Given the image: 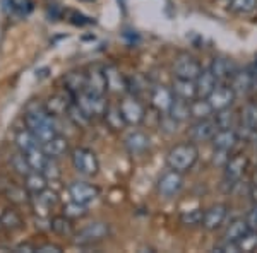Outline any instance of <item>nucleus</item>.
Returning <instances> with one entry per match:
<instances>
[{
  "label": "nucleus",
  "mask_w": 257,
  "mask_h": 253,
  "mask_svg": "<svg viewBox=\"0 0 257 253\" xmlns=\"http://www.w3.org/2000/svg\"><path fill=\"white\" fill-rule=\"evenodd\" d=\"M151 140L149 137L141 130H131L128 134L123 137V146H125L127 152L131 156H143L149 151V146H151Z\"/></svg>",
  "instance_id": "15"
},
{
  "label": "nucleus",
  "mask_w": 257,
  "mask_h": 253,
  "mask_svg": "<svg viewBox=\"0 0 257 253\" xmlns=\"http://www.w3.org/2000/svg\"><path fill=\"white\" fill-rule=\"evenodd\" d=\"M0 193L11 202L12 205H30L31 204V193L26 190L24 185H19L9 178H0Z\"/></svg>",
  "instance_id": "7"
},
{
  "label": "nucleus",
  "mask_w": 257,
  "mask_h": 253,
  "mask_svg": "<svg viewBox=\"0 0 257 253\" xmlns=\"http://www.w3.org/2000/svg\"><path fill=\"white\" fill-rule=\"evenodd\" d=\"M149 99H151V106L155 108L158 113L163 115L170 111L173 99H175V94H173L172 88H167V86H155V88L151 89Z\"/></svg>",
  "instance_id": "16"
},
{
  "label": "nucleus",
  "mask_w": 257,
  "mask_h": 253,
  "mask_svg": "<svg viewBox=\"0 0 257 253\" xmlns=\"http://www.w3.org/2000/svg\"><path fill=\"white\" fill-rule=\"evenodd\" d=\"M41 147H43V151L47 152L48 157H55V159H59L65 154V152L69 151V140L67 137L57 134L53 139H50L48 142L41 144Z\"/></svg>",
  "instance_id": "25"
},
{
  "label": "nucleus",
  "mask_w": 257,
  "mask_h": 253,
  "mask_svg": "<svg viewBox=\"0 0 257 253\" xmlns=\"http://www.w3.org/2000/svg\"><path fill=\"white\" fill-rule=\"evenodd\" d=\"M202 215H204V210L202 209L184 210V212L180 214V222L187 227H197L202 224Z\"/></svg>",
  "instance_id": "43"
},
{
  "label": "nucleus",
  "mask_w": 257,
  "mask_h": 253,
  "mask_svg": "<svg viewBox=\"0 0 257 253\" xmlns=\"http://www.w3.org/2000/svg\"><path fill=\"white\" fill-rule=\"evenodd\" d=\"M14 142H16V147H18V151H21L23 154H28L31 149L41 146L40 140L36 139V135L33 134V132L28 127L26 128H21V130L16 132Z\"/></svg>",
  "instance_id": "24"
},
{
  "label": "nucleus",
  "mask_w": 257,
  "mask_h": 253,
  "mask_svg": "<svg viewBox=\"0 0 257 253\" xmlns=\"http://www.w3.org/2000/svg\"><path fill=\"white\" fill-rule=\"evenodd\" d=\"M250 130L257 132V103L255 101H248L247 105H243L242 111H240V123Z\"/></svg>",
  "instance_id": "36"
},
{
  "label": "nucleus",
  "mask_w": 257,
  "mask_h": 253,
  "mask_svg": "<svg viewBox=\"0 0 257 253\" xmlns=\"http://www.w3.org/2000/svg\"><path fill=\"white\" fill-rule=\"evenodd\" d=\"M245 221L248 224V227L250 229H257V205H254V209L250 210V212L247 214Z\"/></svg>",
  "instance_id": "50"
},
{
  "label": "nucleus",
  "mask_w": 257,
  "mask_h": 253,
  "mask_svg": "<svg viewBox=\"0 0 257 253\" xmlns=\"http://www.w3.org/2000/svg\"><path fill=\"white\" fill-rule=\"evenodd\" d=\"M48 227L59 236H72L74 233H76V229H74V219H70L64 214L50 217L48 219Z\"/></svg>",
  "instance_id": "26"
},
{
  "label": "nucleus",
  "mask_w": 257,
  "mask_h": 253,
  "mask_svg": "<svg viewBox=\"0 0 257 253\" xmlns=\"http://www.w3.org/2000/svg\"><path fill=\"white\" fill-rule=\"evenodd\" d=\"M0 227L7 231H19L24 227V221L23 215H21L18 210L12 209V207H6L0 212Z\"/></svg>",
  "instance_id": "23"
},
{
  "label": "nucleus",
  "mask_w": 257,
  "mask_h": 253,
  "mask_svg": "<svg viewBox=\"0 0 257 253\" xmlns=\"http://www.w3.org/2000/svg\"><path fill=\"white\" fill-rule=\"evenodd\" d=\"M231 157V151H221V149H214V157H213V164L219 166V168H225V164L228 163V159Z\"/></svg>",
  "instance_id": "46"
},
{
  "label": "nucleus",
  "mask_w": 257,
  "mask_h": 253,
  "mask_svg": "<svg viewBox=\"0 0 257 253\" xmlns=\"http://www.w3.org/2000/svg\"><path fill=\"white\" fill-rule=\"evenodd\" d=\"M201 64L196 57L189 55V53H180L173 62V74L175 77L180 79H190V81H196L197 76L201 74Z\"/></svg>",
  "instance_id": "8"
},
{
  "label": "nucleus",
  "mask_w": 257,
  "mask_h": 253,
  "mask_svg": "<svg viewBox=\"0 0 257 253\" xmlns=\"http://www.w3.org/2000/svg\"><path fill=\"white\" fill-rule=\"evenodd\" d=\"M65 117H67L70 122L74 123V125L79 127V128H88L91 125V122H93V120H91L88 115L82 111V108L77 105L74 99L69 103V108H67V113H65Z\"/></svg>",
  "instance_id": "32"
},
{
  "label": "nucleus",
  "mask_w": 257,
  "mask_h": 253,
  "mask_svg": "<svg viewBox=\"0 0 257 253\" xmlns=\"http://www.w3.org/2000/svg\"><path fill=\"white\" fill-rule=\"evenodd\" d=\"M72 101V98H65V96H60V94H55V96H50L47 103H43L45 108L48 110L50 115L53 117H64L67 113V108H69V103Z\"/></svg>",
  "instance_id": "33"
},
{
  "label": "nucleus",
  "mask_w": 257,
  "mask_h": 253,
  "mask_svg": "<svg viewBox=\"0 0 257 253\" xmlns=\"http://www.w3.org/2000/svg\"><path fill=\"white\" fill-rule=\"evenodd\" d=\"M250 200L254 202V205H257V183H254V186L250 188Z\"/></svg>",
  "instance_id": "52"
},
{
  "label": "nucleus",
  "mask_w": 257,
  "mask_h": 253,
  "mask_svg": "<svg viewBox=\"0 0 257 253\" xmlns=\"http://www.w3.org/2000/svg\"><path fill=\"white\" fill-rule=\"evenodd\" d=\"M103 120L106 122V125H108L110 130H113V132H122L123 128L127 127L125 120H123L122 113H120L118 105L117 106H110L108 105V108H106V111H105V115H103Z\"/></svg>",
  "instance_id": "35"
},
{
  "label": "nucleus",
  "mask_w": 257,
  "mask_h": 253,
  "mask_svg": "<svg viewBox=\"0 0 257 253\" xmlns=\"http://www.w3.org/2000/svg\"><path fill=\"white\" fill-rule=\"evenodd\" d=\"M214 110L209 105L208 98H196L190 101V118L194 120H206L213 118Z\"/></svg>",
  "instance_id": "29"
},
{
  "label": "nucleus",
  "mask_w": 257,
  "mask_h": 253,
  "mask_svg": "<svg viewBox=\"0 0 257 253\" xmlns=\"http://www.w3.org/2000/svg\"><path fill=\"white\" fill-rule=\"evenodd\" d=\"M6 6L9 12L18 16V18H28L35 9L33 0H6Z\"/></svg>",
  "instance_id": "38"
},
{
  "label": "nucleus",
  "mask_w": 257,
  "mask_h": 253,
  "mask_svg": "<svg viewBox=\"0 0 257 253\" xmlns=\"http://www.w3.org/2000/svg\"><path fill=\"white\" fill-rule=\"evenodd\" d=\"M88 2H89V0H88Z\"/></svg>",
  "instance_id": "54"
},
{
  "label": "nucleus",
  "mask_w": 257,
  "mask_h": 253,
  "mask_svg": "<svg viewBox=\"0 0 257 253\" xmlns=\"http://www.w3.org/2000/svg\"><path fill=\"white\" fill-rule=\"evenodd\" d=\"M24 186H26V190L33 197V195H38L43 192V190L48 188V180L41 171H35V169H33V171H30L24 176Z\"/></svg>",
  "instance_id": "28"
},
{
  "label": "nucleus",
  "mask_w": 257,
  "mask_h": 253,
  "mask_svg": "<svg viewBox=\"0 0 257 253\" xmlns=\"http://www.w3.org/2000/svg\"><path fill=\"white\" fill-rule=\"evenodd\" d=\"M177 125H178V122H175L168 113H163V118H161V123H160L161 130L167 132V134H173V132L177 130Z\"/></svg>",
  "instance_id": "47"
},
{
  "label": "nucleus",
  "mask_w": 257,
  "mask_h": 253,
  "mask_svg": "<svg viewBox=\"0 0 257 253\" xmlns=\"http://www.w3.org/2000/svg\"><path fill=\"white\" fill-rule=\"evenodd\" d=\"M74 101L82 108V111H84L91 120L103 118L106 108H108L106 94H96V93H91L88 89H84L82 93L76 94V96H74Z\"/></svg>",
  "instance_id": "4"
},
{
  "label": "nucleus",
  "mask_w": 257,
  "mask_h": 253,
  "mask_svg": "<svg viewBox=\"0 0 257 253\" xmlns=\"http://www.w3.org/2000/svg\"><path fill=\"white\" fill-rule=\"evenodd\" d=\"M209 70L213 72V76L216 77L218 82H230L231 77H233V74L237 72V67H235L231 60L218 57V59L213 60Z\"/></svg>",
  "instance_id": "20"
},
{
  "label": "nucleus",
  "mask_w": 257,
  "mask_h": 253,
  "mask_svg": "<svg viewBox=\"0 0 257 253\" xmlns=\"http://www.w3.org/2000/svg\"><path fill=\"white\" fill-rule=\"evenodd\" d=\"M69 195L72 200L79 202V204H84V205H89L93 204L94 200L99 197V188L96 185H91L88 181H72L69 185Z\"/></svg>",
  "instance_id": "11"
},
{
  "label": "nucleus",
  "mask_w": 257,
  "mask_h": 253,
  "mask_svg": "<svg viewBox=\"0 0 257 253\" xmlns=\"http://www.w3.org/2000/svg\"><path fill=\"white\" fill-rule=\"evenodd\" d=\"M62 251H64V248L55 243H45L36 246V253H62Z\"/></svg>",
  "instance_id": "49"
},
{
  "label": "nucleus",
  "mask_w": 257,
  "mask_h": 253,
  "mask_svg": "<svg viewBox=\"0 0 257 253\" xmlns=\"http://www.w3.org/2000/svg\"><path fill=\"white\" fill-rule=\"evenodd\" d=\"M120 113H122L123 120H125L127 127H139L146 118V108L141 103V99L134 94H125L118 101Z\"/></svg>",
  "instance_id": "5"
},
{
  "label": "nucleus",
  "mask_w": 257,
  "mask_h": 253,
  "mask_svg": "<svg viewBox=\"0 0 257 253\" xmlns=\"http://www.w3.org/2000/svg\"><path fill=\"white\" fill-rule=\"evenodd\" d=\"M69 19H70V23H72L74 26H88V24L93 23V21H91L89 18H86V16L79 14V12H70Z\"/></svg>",
  "instance_id": "48"
},
{
  "label": "nucleus",
  "mask_w": 257,
  "mask_h": 253,
  "mask_svg": "<svg viewBox=\"0 0 257 253\" xmlns=\"http://www.w3.org/2000/svg\"><path fill=\"white\" fill-rule=\"evenodd\" d=\"M111 229L108 222L103 221H94L86 224L84 227L77 229L76 233L72 234L74 243L79 244V246H91V244H96L103 239H106L110 236Z\"/></svg>",
  "instance_id": "2"
},
{
  "label": "nucleus",
  "mask_w": 257,
  "mask_h": 253,
  "mask_svg": "<svg viewBox=\"0 0 257 253\" xmlns=\"http://www.w3.org/2000/svg\"><path fill=\"white\" fill-rule=\"evenodd\" d=\"M59 204V195L53 190H43L41 193L38 195H33L31 197V207H33V212H35L38 217L45 219V217H50L52 214V209Z\"/></svg>",
  "instance_id": "9"
},
{
  "label": "nucleus",
  "mask_w": 257,
  "mask_h": 253,
  "mask_svg": "<svg viewBox=\"0 0 257 253\" xmlns=\"http://www.w3.org/2000/svg\"><path fill=\"white\" fill-rule=\"evenodd\" d=\"M226 215H228L226 204H214L204 210L201 226L204 227L206 231H216L218 227H221L223 222L226 221Z\"/></svg>",
  "instance_id": "14"
},
{
  "label": "nucleus",
  "mask_w": 257,
  "mask_h": 253,
  "mask_svg": "<svg viewBox=\"0 0 257 253\" xmlns=\"http://www.w3.org/2000/svg\"><path fill=\"white\" fill-rule=\"evenodd\" d=\"M199 159V149L196 142H180L175 144L167 154V164L168 168L175 169L180 173H187L194 168V164Z\"/></svg>",
  "instance_id": "1"
},
{
  "label": "nucleus",
  "mask_w": 257,
  "mask_h": 253,
  "mask_svg": "<svg viewBox=\"0 0 257 253\" xmlns=\"http://www.w3.org/2000/svg\"><path fill=\"white\" fill-rule=\"evenodd\" d=\"M228 84L233 88L235 94L248 93V91L252 89V84H254V76H252L250 72H240V70H237Z\"/></svg>",
  "instance_id": "31"
},
{
  "label": "nucleus",
  "mask_w": 257,
  "mask_h": 253,
  "mask_svg": "<svg viewBox=\"0 0 257 253\" xmlns=\"http://www.w3.org/2000/svg\"><path fill=\"white\" fill-rule=\"evenodd\" d=\"M223 169H225V181H226V183H230V185L238 183V181L243 178V175L247 173V169H248L247 156H243V154L231 156Z\"/></svg>",
  "instance_id": "12"
},
{
  "label": "nucleus",
  "mask_w": 257,
  "mask_h": 253,
  "mask_svg": "<svg viewBox=\"0 0 257 253\" xmlns=\"http://www.w3.org/2000/svg\"><path fill=\"white\" fill-rule=\"evenodd\" d=\"M235 98H237V94H235L233 88H231L228 82H218V86L208 96V101H209V105L213 106L214 111H219V110L231 108Z\"/></svg>",
  "instance_id": "10"
},
{
  "label": "nucleus",
  "mask_w": 257,
  "mask_h": 253,
  "mask_svg": "<svg viewBox=\"0 0 257 253\" xmlns=\"http://www.w3.org/2000/svg\"><path fill=\"white\" fill-rule=\"evenodd\" d=\"M64 88L69 96H76L86 89V72H69L64 77Z\"/></svg>",
  "instance_id": "27"
},
{
  "label": "nucleus",
  "mask_w": 257,
  "mask_h": 253,
  "mask_svg": "<svg viewBox=\"0 0 257 253\" xmlns=\"http://www.w3.org/2000/svg\"><path fill=\"white\" fill-rule=\"evenodd\" d=\"M218 132V125L214 122V118H206V120H196L189 128V137L192 142H211L213 135Z\"/></svg>",
  "instance_id": "13"
},
{
  "label": "nucleus",
  "mask_w": 257,
  "mask_h": 253,
  "mask_svg": "<svg viewBox=\"0 0 257 253\" xmlns=\"http://www.w3.org/2000/svg\"><path fill=\"white\" fill-rule=\"evenodd\" d=\"M257 9V0H230V11L238 16H248Z\"/></svg>",
  "instance_id": "42"
},
{
  "label": "nucleus",
  "mask_w": 257,
  "mask_h": 253,
  "mask_svg": "<svg viewBox=\"0 0 257 253\" xmlns=\"http://www.w3.org/2000/svg\"><path fill=\"white\" fill-rule=\"evenodd\" d=\"M70 163H72V168L76 169L79 175L86 176V178L96 176L99 171L98 156L88 147L72 149V152H70Z\"/></svg>",
  "instance_id": "3"
},
{
  "label": "nucleus",
  "mask_w": 257,
  "mask_h": 253,
  "mask_svg": "<svg viewBox=\"0 0 257 253\" xmlns=\"http://www.w3.org/2000/svg\"><path fill=\"white\" fill-rule=\"evenodd\" d=\"M168 115L178 123L187 122V120L190 118V101H185V99L175 96V99H173V103H172V108H170V111H168Z\"/></svg>",
  "instance_id": "34"
},
{
  "label": "nucleus",
  "mask_w": 257,
  "mask_h": 253,
  "mask_svg": "<svg viewBox=\"0 0 257 253\" xmlns=\"http://www.w3.org/2000/svg\"><path fill=\"white\" fill-rule=\"evenodd\" d=\"M86 89L96 94H106L108 88H106V77L105 70L99 65H93L86 70Z\"/></svg>",
  "instance_id": "17"
},
{
  "label": "nucleus",
  "mask_w": 257,
  "mask_h": 253,
  "mask_svg": "<svg viewBox=\"0 0 257 253\" xmlns=\"http://www.w3.org/2000/svg\"><path fill=\"white\" fill-rule=\"evenodd\" d=\"M214 122H216L218 128H235L237 130L240 120H237V115L235 111H231L230 108L226 110H219V111H214Z\"/></svg>",
  "instance_id": "37"
},
{
  "label": "nucleus",
  "mask_w": 257,
  "mask_h": 253,
  "mask_svg": "<svg viewBox=\"0 0 257 253\" xmlns=\"http://www.w3.org/2000/svg\"><path fill=\"white\" fill-rule=\"evenodd\" d=\"M24 156H26L31 169H35V171H43L45 164H47V161H48V156H47V152L43 151V147L38 146V147L31 149V151Z\"/></svg>",
  "instance_id": "39"
},
{
  "label": "nucleus",
  "mask_w": 257,
  "mask_h": 253,
  "mask_svg": "<svg viewBox=\"0 0 257 253\" xmlns=\"http://www.w3.org/2000/svg\"><path fill=\"white\" fill-rule=\"evenodd\" d=\"M172 91L177 98H182V99H185V101H192V99L197 98L196 81H190V79L175 77L172 84Z\"/></svg>",
  "instance_id": "21"
},
{
  "label": "nucleus",
  "mask_w": 257,
  "mask_h": 253,
  "mask_svg": "<svg viewBox=\"0 0 257 253\" xmlns=\"http://www.w3.org/2000/svg\"><path fill=\"white\" fill-rule=\"evenodd\" d=\"M240 137L235 128H218V132L213 135L211 144L214 149H221V151H233L235 146L238 144Z\"/></svg>",
  "instance_id": "18"
},
{
  "label": "nucleus",
  "mask_w": 257,
  "mask_h": 253,
  "mask_svg": "<svg viewBox=\"0 0 257 253\" xmlns=\"http://www.w3.org/2000/svg\"><path fill=\"white\" fill-rule=\"evenodd\" d=\"M218 86L216 77L213 76L209 69H202L201 74L196 79V89H197V98H208L213 89Z\"/></svg>",
  "instance_id": "22"
},
{
  "label": "nucleus",
  "mask_w": 257,
  "mask_h": 253,
  "mask_svg": "<svg viewBox=\"0 0 257 253\" xmlns=\"http://www.w3.org/2000/svg\"><path fill=\"white\" fill-rule=\"evenodd\" d=\"M14 251L16 253H35L36 251V246L35 244H31V243H21V244H18V246L14 248Z\"/></svg>",
  "instance_id": "51"
},
{
  "label": "nucleus",
  "mask_w": 257,
  "mask_h": 253,
  "mask_svg": "<svg viewBox=\"0 0 257 253\" xmlns=\"http://www.w3.org/2000/svg\"><path fill=\"white\" fill-rule=\"evenodd\" d=\"M41 173H43V175L47 176V180H48V181H57V180H60L62 169H60V166H59V163H57L55 157H48L47 164H45V168H43V171H41Z\"/></svg>",
  "instance_id": "45"
},
{
  "label": "nucleus",
  "mask_w": 257,
  "mask_h": 253,
  "mask_svg": "<svg viewBox=\"0 0 257 253\" xmlns=\"http://www.w3.org/2000/svg\"><path fill=\"white\" fill-rule=\"evenodd\" d=\"M9 164H11L12 171L18 173V175H19V176H23V178L26 176L30 171H33L31 166H30V163H28V159H26V156H24L21 151L14 152V154L11 156Z\"/></svg>",
  "instance_id": "40"
},
{
  "label": "nucleus",
  "mask_w": 257,
  "mask_h": 253,
  "mask_svg": "<svg viewBox=\"0 0 257 253\" xmlns=\"http://www.w3.org/2000/svg\"><path fill=\"white\" fill-rule=\"evenodd\" d=\"M237 246H238V251H245V253L255 251L257 250V229H248L237 241Z\"/></svg>",
  "instance_id": "44"
},
{
  "label": "nucleus",
  "mask_w": 257,
  "mask_h": 253,
  "mask_svg": "<svg viewBox=\"0 0 257 253\" xmlns=\"http://www.w3.org/2000/svg\"><path fill=\"white\" fill-rule=\"evenodd\" d=\"M250 229L245 219H235L228 224V227L225 229V234H223V241H231V243H237L247 231Z\"/></svg>",
  "instance_id": "30"
},
{
  "label": "nucleus",
  "mask_w": 257,
  "mask_h": 253,
  "mask_svg": "<svg viewBox=\"0 0 257 253\" xmlns=\"http://www.w3.org/2000/svg\"><path fill=\"white\" fill-rule=\"evenodd\" d=\"M182 186H184V173L175 171V169H167L158 181H156V190L163 198H172L180 193Z\"/></svg>",
  "instance_id": "6"
},
{
  "label": "nucleus",
  "mask_w": 257,
  "mask_h": 253,
  "mask_svg": "<svg viewBox=\"0 0 257 253\" xmlns=\"http://www.w3.org/2000/svg\"><path fill=\"white\" fill-rule=\"evenodd\" d=\"M62 214L67 215V217H70V219H81L88 214V205L79 204V202H76V200L70 198V200L65 202L64 207H62Z\"/></svg>",
  "instance_id": "41"
},
{
  "label": "nucleus",
  "mask_w": 257,
  "mask_h": 253,
  "mask_svg": "<svg viewBox=\"0 0 257 253\" xmlns=\"http://www.w3.org/2000/svg\"><path fill=\"white\" fill-rule=\"evenodd\" d=\"M106 77V88L111 94H125L127 93V77L122 76V72L113 67V65H106L103 67Z\"/></svg>",
  "instance_id": "19"
},
{
  "label": "nucleus",
  "mask_w": 257,
  "mask_h": 253,
  "mask_svg": "<svg viewBox=\"0 0 257 253\" xmlns=\"http://www.w3.org/2000/svg\"><path fill=\"white\" fill-rule=\"evenodd\" d=\"M255 183H257V175H255Z\"/></svg>",
  "instance_id": "53"
}]
</instances>
